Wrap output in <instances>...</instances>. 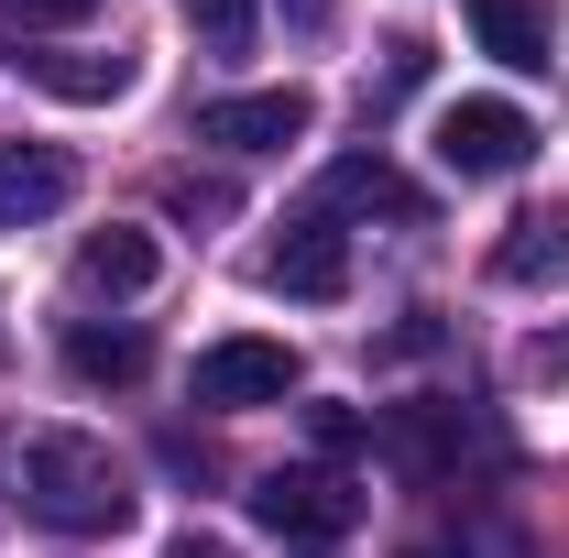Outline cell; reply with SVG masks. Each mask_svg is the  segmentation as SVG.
I'll return each instance as SVG.
<instances>
[{"label": "cell", "mask_w": 569, "mask_h": 558, "mask_svg": "<svg viewBox=\"0 0 569 558\" xmlns=\"http://www.w3.org/2000/svg\"><path fill=\"white\" fill-rule=\"evenodd\" d=\"M0 492L56 537H121L142 515L132 460L88 427H0Z\"/></svg>", "instance_id": "cell-1"}, {"label": "cell", "mask_w": 569, "mask_h": 558, "mask_svg": "<svg viewBox=\"0 0 569 558\" xmlns=\"http://www.w3.org/2000/svg\"><path fill=\"white\" fill-rule=\"evenodd\" d=\"M372 449H383V471H406V482H460V460H503V427L482 417V406L417 395V406H383V417H372Z\"/></svg>", "instance_id": "cell-2"}, {"label": "cell", "mask_w": 569, "mask_h": 558, "mask_svg": "<svg viewBox=\"0 0 569 558\" xmlns=\"http://www.w3.org/2000/svg\"><path fill=\"white\" fill-rule=\"evenodd\" d=\"M438 176H460V187H493V176H526V153H537V121L515 110V99H449L438 110Z\"/></svg>", "instance_id": "cell-3"}, {"label": "cell", "mask_w": 569, "mask_h": 558, "mask_svg": "<svg viewBox=\"0 0 569 558\" xmlns=\"http://www.w3.org/2000/svg\"><path fill=\"white\" fill-rule=\"evenodd\" d=\"M252 515H263L274 537H296V548H340L361 526V492L340 482V471H318V460H296V471H263V482H252Z\"/></svg>", "instance_id": "cell-4"}, {"label": "cell", "mask_w": 569, "mask_h": 558, "mask_svg": "<svg viewBox=\"0 0 569 558\" xmlns=\"http://www.w3.org/2000/svg\"><path fill=\"white\" fill-rule=\"evenodd\" d=\"M187 395L219 406V417H241V406H284V395H296V350L263 340V329L209 340V350H198V372H187Z\"/></svg>", "instance_id": "cell-5"}, {"label": "cell", "mask_w": 569, "mask_h": 558, "mask_svg": "<svg viewBox=\"0 0 569 558\" xmlns=\"http://www.w3.org/2000/svg\"><path fill=\"white\" fill-rule=\"evenodd\" d=\"M307 121H318L307 88H241V99L198 110V142H219V153H284V142H307Z\"/></svg>", "instance_id": "cell-6"}, {"label": "cell", "mask_w": 569, "mask_h": 558, "mask_svg": "<svg viewBox=\"0 0 569 558\" xmlns=\"http://www.w3.org/2000/svg\"><path fill=\"white\" fill-rule=\"evenodd\" d=\"M263 285L274 296H307V307H329V296H351V230L318 209V219H296L274 252H263Z\"/></svg>", "instance_id": "cell-7"}, {"label": "cell", "mask_w": 569, "mask_h": 558, "mask_svg": "<svg viewBox=\"0 0 569 558\" xmlns=\"http://www.w3.org/2000/svg\"><path fill=\"white\" fill-rule=\"evenodd\" d=\"M460 22H471V44H482L493 67H515V77H548V56H559V11H548V0H460Z\"/></svg>", "instance_id": "cell-8"}, {"label": "cell", "mask_w": 569, "mask_h": 558, "mask_svg": "<svg viewBox=\"0 0 569 558\" xmlns=\"http://www.w3.org/2000/svg\"><path fill=\"white\" fill-rule=\"evenodd\" d=\"M77 198V165L56 142H11L0 132V230H22V219H56Z\"/></svg>", "instance_id": "cell-9"}, {"label": "cell", "mask_w": 569, "mask_h": 558, "mask_svg": "<svg viewBox=\"0 0 569 558\" xmlns=\"http://www.w3.org/2000/svg\"><path fill=\"white\" fill-rule=\"evenodd\" d=\"M493 275H503V285H559V275H569V209H559V198H548V209H526V219H503Z\"/></svg>", "instance_id": "cell-10"}, {"label": "cell", "mask_w": 569, "mask_h": 558, "mask_svg": "<svg viewBox=\"0 0 569 558\" xmlns=\"http://www.w3.org/2000/svg\"><path fill=\"white\" fill-rule=\"evenodd\" d=\"M329 209H372V219H406V230H417V219H427V187H417V176H395L383 153H340V165H329Z\"/></svg>", "instance_id": "cell-11"}, {"label": "cell", "mask_w": 569, "mask_h": 558, "mask_svg": "<svg viewBox=\"0 0 569 558\" xmlns=\"http://www.w3.org/2000/svg\"><path fill=\"white\" fill-rule=\"evenodd\" d=\"M153 263H164V252H153V230H121V219L77 241V285H88V296H142Z\"/></svg>", "instance_id": "cell-12"}, {"label": "cell", "mask_w": 569, "mask_h": 558, "mask_svg": "<svg viewBox=\"0 0 569 558\" xmlns=\"http://www.w3.org/2000/svg\"><path fill=\"white\" fill-rule=\"evenodd\" d=\"M11 67L33 88H56V99H77V110H99V99L132 88V56H11Z\"/></svg>", "instance_id": "cell-13"}, {"label": "cell", "mask_w": 569, "mask_h": 558, "mask_svg": "<svg viewBox=\"0 0 569 558\" xmlns=\"http://www.w3.org/2000/svg\"><path fill=\"white\" fill-rule=\"evenodd\" d=\"M67 361H77V383H132L153 361V340L142 329H67Z\"/></svg>", "instance_id": "cell-14"}, {"label": "cell", "mask_w": 569, "mask_h": 558, "mask_svg": "<svg viewBox=\"0 0 569 558\" xmlns=\"http://www.w3.org/2000/svg\"><path fill=\"white\" fill-rule=\"evenodd\" d=\"M187 22L209 33L219 56H241V44H252V0H187Z\"/></svg>", "instance_id": "cell-15"}, {"label": "cell", "mask_w": 569, "mask_h": 558, "mask_svg": "<svg viewBox=\"0 0 569 558\" xmlns=\"http://www.w3.org/2000/svg\"><path fill=\"white\" fill-rule=\"evenodd\" d=\"M99 0H0V22L11 33H67V22H88Z\"/></svg>", "instance_id": "cell-16"}, {"label": "cell", "mask_w": 569, "mask_h": 558, "mask_svg": "<svg viewBox=\"0 0 569 558\" xmlns=\"http://www.w3.org/2000/svg\"><path fill=\"white\" fill-rule=\"evenodd\" d=\"M307 438H318V449H329V460H340V449H361V438H372V427H361L351 406H307Z\"/></svg>", "instance_id": "cell-17"}, {"label": "cell", "mask_w": 569, "mask_h": 558, "mask_svg": "<svg viewBox=\"0 0 569 558\" xmlns=\"http://www.w3.org/2000/svg\"><path fill=\"white\" fill-rule=\"evenodd\" d=\"M164 198H176V209H187V219H230V187H198V176H176Z\"/></svg>", "instance_id": "cell-18"}, {"label": "cell", "mask_w": 569, "mask_h": 558, "mask_svg": "<svg viewBox=\"0 0 569 558\" xmlns=\"http://www.w3.org/2000/svg\"><path fill=\"white\" fill-rule=\"evenodd\" d=\"M329 11H340V0H284V22H296V33H318Z\"/></svg>", "instance_id": "cell-19"}, {"label": "cell", "mask_w": 569, "mask_h": 558, "mask_svg": "<svg viewBox=\"0 0 569 558\" xmlns=\"http://www.w3.org/2000/svg\"><path fill=\"white\" fill-rule=\"evenodd\" d=\"M164 558H230V548H219V537H198V526H187V537H176V548H164Z\"/></svg>", "instance_id": "cell-20"}, {"label": "cell", "mask_w": 569, "mask_h": 558, "mask_svg": "<svg viewBox=\"0 0 569 558\" xmlns=\"http://www.w3.org/2000/svg\"><path fill=\"white\" fill-rule=\"evenodd\" d=\"M406 558H460V548H406Z\"/></svg>", "instance_id": "cell-21"}]
</instances>
